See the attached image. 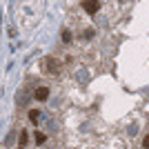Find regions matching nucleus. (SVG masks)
Listing matches in <instances>:
<instances>
[{
	"label": "nucleus",
	"instance_id": "0eeeda50",
	"mask_svg": "<svg viewBox=\"0 0 149 149\" xmlns=\"http://www.w3.org/2000/svg\"><path fill=\"white\" fill-rule=\"evenodd\" d=\"M62 40L69 42V40H71V31H62Z\"/></svg>",
	"mask_w": 149,
	"mask_h": 149
},
{
	"label": "nucleus",
	"instance_id": "f03ea898",
	"mask_svg": "<svg viewBox=\"0 0 149 149\" xmlns=\"http://www.w3.org/2000/svg\"><path fill=\"white\" fill-rule=\"evenodd\" d=\"M82 9H85L87 13H96L100 9V2H89L87 0V2H82Z\"/></svg>",
	"mask_w": 149,
	"mask_h": 149
},
{
	"label": "nucleus",
	"instance_id": "20e7f679",
	"mask_svg": "<svg viewBox=\"0 0 149 149\" xmlns=\"http://www.w3.org/2000/svg\"><path fill=\"white\" fill-rule=\"evenodd\" d=\"M29 120L31 123H38V120H40V111H38V109H31L29 111Z\"/></svg>",
	"mask_w": 149,
	"mask_h": 149
},
{
	"label": "nucleus",
	"instance_id": "f257e3e1",
	"mask_svg": "<svg viewBox=\"0 0 149 149\" xmlns=\"http://www.w3.org/2000/svg\"><path fill=\"white\" fill-rule=\"evenodd\" d=\"M47 98H49V89L47 87H38L33 91V100H38V102H45Z\"/></svg>",
	"mask_w": 149,
	"mask_h": 149
},
{
	"label": "nucleus",
	"instance_id": "39448f33",
	"mask_svg": "<svg viewBox=\"0 0 149 149\" xmlns=\"http://www.w3.org/2000/svg\"><path fill=\"white\" fill-rule=\"evenodd\" d=\"M47 65H49V67H47V69H49V71H54V74H56V71H58V62L54 60V58H49V60H47Z\"/></svg>",
	"mask_w": 149,
	"mask_h": 149
},
{
	"label": "nucleus",
	"instance_id": "423d86ee",
	"mask_svg": "<svg viewBox=\"0 0 149 149\" xmlns=\"http://www.w3.org/2000/svg\"><path fill=\"white\" fill-rule=\"evenodd\" d=\"M45 140H47V136H45L42 131H38V134H36V143L38 145H45Z\"/></svg>",
	"mask_w": 149,
	"mask_h": 149
},
{
	"label": "nucleus",
	"instance_id": "6e6552de",
	"mask_svg": "<svg viewBox=\"0 0 149 149\" xmlns=\"http://www.w3.org/2000/svg\"><path fill=\"white\" fill-rule=\"evenodd\" d=\"M143 149H149V136H145V140H143Z\"/></svg>",
	"mask_w": 149,
	"mask_h": 149
},
{
	"label": "nucleus",
	"instance_id": "7ed1b4c3",
	"mask_svg": "<svg viewBox=\"0 0 149 149\" xmlns=\"http://www.w3.org/2000/svg\"><path fill=\"white\" fill-rule=\"evenodd\" d=\"M18 147H25V145L27 143H29V134H27V131H20V134H18Z\"/></svg>",
	"mask_w": 149,
	"mask_h": 149
}]
</instances>
